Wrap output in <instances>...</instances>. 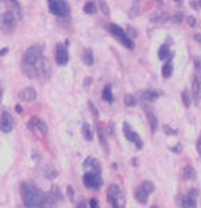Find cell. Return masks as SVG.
Segmentation results:
<instances>
[{"label": "cell", "mask_w": 201, "mask_h": 208, "mask_svg": "<svg viewBox=\"0 0 201 208\" xmlns=\"http://www.w3.org/2000/svg\"><path fill=\"white\" fill-rule=\"evenodd\" d=\"M20 193L26 207H45V194L31 182H22Z\"/></svg>", "instance_id": "obj_1"}, {"label": "cell", "mask_w": 201, "mask_h": 208, "mask_svg": "<svg viewBox=\"0 0 201 208\" xmlns=\"http://www.w3.org/2000/svg\"><path fill=\"white\" fill-rule=\"evenodd\" d=\"M106 28H108V31H109V32H111L121 44H123V46H126L127 49H134L135 44H134V42H132V39L124 32V29H121L118 25H115V23H108Z\"/></svg>", "instance_id": "obj_2"}, {"label": "cell", "mask_w": 201, "mask_h": 208, "mask_svg": "<svg viewBox=\"0 0 201 208\" xmlns=\"http://www.w3.org/2000/svg\"><path fill=\"white\" fill-rule=\"evenodd\" d=\"M48 6H49V11L54 15L66 17L69 14V6L65 0H48Z\"/></svg>", "instance_id": "obj_3"}, {"label": "cell", "mask_w": 201, "mask_h": 208, "mask_svg": "<svg viewBox=\"0 0 201 208\" xmlns=\"http://www.w3.org/2000/svg\"><path fill=\"white\" fill-rule=\"evenodd\" d=\"M41 52H43L41 47L37 46V44L28 47L26 52H25V55H23V61L31 63V64H39V61H40V58H41Z\"/></svg>", "instance_id": "obj_4"}, {"label": "cell", "mask_w": 201, "mask_h": 208, "mask_svg": "<svg viewBox=\"0 0 201 208\" xmlns=\"http://www.w3.org/2000/svg\"><path fill=\"white\" fill-rule=\"evenodd\" d=\"M83 184L88 187V188H100L101 187V184H103V181H101V177H100V174L98 173H84L83 174Z\"/></svg>", "instance_id": "obj_5"}, {"label": "cell", "mask_w": 201, "mask_h": 208, "mask_svg": "<svg viewBox=\"0 0 201 208\" xmlns=\"http://www.w3.org/2000/svg\"><path fill=\"white\" fill-rule=\"evenodd\" d=\"M123 132H124V136L130 141V142H134L135 144V147L140 150V149H143V142H141V138L130 128V125L127 124V123H124L123 124Z\"/></svg>", "instance_id": "obj_6"}, {"label": "cell", "mask_w": 201, "mask_h": 208, "mask_svg": "<svg viewBox=\"0 0 201 208\" xmlns=\"http://www.w3.org/2000/svg\"><path fill=\"white\" fill-rule=\"evenodd\" d=\"M68 60H69V55H68L66 46L62 44V43H58L55 46V61H57V64L58 66H65L68 63Z\"/></svg>", "instance_id": "obj_7"}, {"label": "cell", "mask_w": 201, "mask_h": 208, "mask_svg": "<svg viewBox=\"0 0 201 208\" xmlns=\"http://www.w3.org/2000/svg\"><path fill=\"white\" fill-rule=\"evenodd\" d=\"M108 199H109V202L112 204V207H123L118 201H121V191L120 188L117 187V185H111L109 188H108Z\"/></svg>", "instance_id": "obj_8"}, {"label": "cell", "mask_w": 201, "mask_h": 208, "mask_svg": "<svg viewBox=\"0 0 201 208\" xmlns=\"http://www.w3.org/2000/svg\"><path fill=\"white\" fill-rule=\"evenodd\" d=\"M12 128H14V120H12V116L8 112H3L2 116H0V130L5 132V133H9Z\"/></svg>", "instance_id": "obj_9"}, {"label": "cell", "mask_w": 201, "mask_h": 208, "mask_svg": "<svg viewBox=\"0 0 201 208\" xmlns=\"http://www.w3.org/2000/svg\"><path fill=\"white\" fill-rule=\"evenodd\" d=\"M22 71H23V74H25L28 78H37V77L40 75L39 66H37V64L26 63V61H22Z\"/></svg>", "instance_id": "obj_10"}, {"label": "cell", "mask_w": 201, "mask_h": 208, "mask_svg": "<svg viewBox=\"0 0 201 208\" xmlns=\"http://www.w3.org/2000/svg\"><path fill=\"white\" fill-rule=\"evenodd\" d=\"M192 96L195 103H200L201 100V74H197L192 81Z\"/></svg>", "instance_id": "obj_11"}, {"label": "cell", "mask_w": 201, "mask_h": 208, "mask_svg": "<svg viewBox=\"0 0 201 208\" xmlns=\"http://www.w3.org/2000/svg\"><path fill=\"white\" fill-rule=\"evenodd\" d=\"M28 127H29V130H39L41 135H46V133H48V127H46V124H45L41 120L36 118V116L29 120V123H28Z\"/></svg>", "instance_id": "obj_12"}, {"label": "cell", "mask_w": 201, "mask_h": 208, "mask_svg": "<svg viewBox=\"0 0 201 208\" xmlns=\"http://www.w3.org/2000/svg\"><path fill=\"white\" fill-rule=\"evenodd\" d=\"M19 96H20V100H23L26 103H31V101H34L37 98V92H36L34 87H25V89L20 90Z\"/></svg>", "instance_id": "obj_13"}, {"label": "cell", "mask_w": 201, "mask_h": 208, "mask_svg": "<svg viewBox=\"0 0 201 208\" xmlns=\"http://www.w3.org/2000/svg\"><path fill=\"white\" fill-rule=\"evenodd\" d=\"M148 196H149V193L140 185L138 188H135V191H134V198H135V201L138 202V204H146L148 202Z\"/></svg>", "instance_id": "obj_14"}, {"label": "cell", "mask_w": 201, "mask_h": 208, "mask_svg": "<svg viewBox=\"0 0 201 208\" xmlns=\"http://www.w3.org/2000/svg\"><path fill=\"white\" fill-rule=\"evenodd\" d=\"M37 66H39V72H40V75H43L45 78H48V77L51 75V66H49L48 58H43V57H41Z\"/></svg>", "instance_id": "obj_15"}, {"label": "cell", "mask_w": 201, "mask_h": 208, "mask_svg": "<svg viewBox=\"0 0 201 208\" xmlns=\"http://www.w3.org/2000/svg\"><path fill=\"white\" fill-rule=\"evenodd\" d=\"M146 118H148V123H149V125H151V132H152V133H155V130L158 128V121H157L155 113H154L152 110L146 109Z\"/></svg>", "instance_id": "obj_16"}, {"label": "cell", "mask_w": 201, "mask_h": 208, "mask_svg": "<svg viewBox=\"0 0 201 208\" xmlns=\"http://www.w3.org/2000/svg\"><path fill=\"white\" fill-rule=\"evenodd\" d=\"M3 25L8 29H12L15 26V17H14L12 12H5L3 14Z\"/></svg>", "instance_id": "obj_17"}, {"label": "cell", "mask_w": 201, "mask_h": 208, "mask_svg": "<svg viewBox=\"0 0 201 208\" xmlns=\"http://www.w3.org/2000/svg\"><path fill=\"white\" fill-rule=\"evenodd\" d=\"M57 201H60V199L55 196L54 191H49V193L45 194V205H46V207H54V205H57Z\"/></svg>", "instance_id": "obj_18"}, {"label": "cell", "mask_w": 201, "mask_h": 208, "mask_svg": "<svg viewBox=\"0 0 201 208\" xmlns=\"http://www.w3.org/2000/svg\"><path fill=\"white\" fill-rule=\"evenodd\" d=\"M81 60H83V63L86 66L94 64V54H92V51L91 49H84V52L81 54Z\"/></svg>", "instance_id": "obj_19"}, {"label": "cell", "mask_w": 201, "mask_h": 208, "mask_svg": "<svg viewBox=\"0 0 201 208\" xmlns=\"http://www.w3.org/2000/svg\"><path fill=\"white\" fill-rule=\"evenodd\" d=\"M158 96H160V93L155 92V90H143L141 92V98L146 100V101H155Z\"/></svg>", "instance_id": "obj_20"}, {"label": "cell", "mask_w": 201, "mask_h": 208, "mask_svg": "<svg viewBox=\"0 0 201 208\" xmlns=\"http://www.w3.org/2000/svg\"><path fill=\"white\" fill-rule=\"evenodd\" d=\"M195 168L192 165H186L184 167V170H183V177L186 179V181H189V179H195Z\"/></svg>", "instance_id": "obj_21"}, {"label": "cell", "mask_w": 201, "mask_h": 208, "mask_svg": "<svg viewBox=\"0 0 201 208\" xmlns=\"http://www.w3.org/2000/svg\"><path fill=\"white\" fill-rule=\"evenodd\" d=\"M172 71H173V66H172V63H170V61H167V63H164V64H163L161 75H163L164 78H169V77L172 75Z\"/></svg>", "instance_id": "obj_22"}, {"label": "cell", "mask_w": 201, "mask_h": 208, "mask_svg": "<svg viewBox=\"0 0 201 208\" xmlns=\"http://www.w3.org/2000/svg\"><path fill=\"white\" fill-rule=\"evenodd\" d=\"M97 133H98V138H100V144H101V147H103V149H105V152L108 153V142H106V139H105L103 127H101V125H97Z\"/></svg>", "instance_id": "obj_23"}, {"label": "cell", "mask_w": 201, "mask_h": 208, "mask_svg": "<svg viewBox=\"0 0 201 208\" xmlns=\"http://www.w3.org/2000/svg\"><path fill=\"white\" fill-rule=\"evenodd\" d=\"M103 100H105V101H108V103H112V101H114L112 90H111V86H109V84L103 89Z\"/></svg>", "instance_id": "obj_24"}, {"label": "cell", "mask_w": 201, "mask_h": 208, "mask_svg": "<svg viewBox=\"0 0 201 208\" xmlns=\"http://www.w3.org/2000/svg\"><path fill=\"white\" fill-rule=\"evenodd\" d=\"M181 205L186 208H194V207H197V201H195L194 196H187V198H184V201L181 202Z\"/></svg>", "instance_id": "obj_25"}, {"label": "cell", "mask_w": 201, "mask_h": 208, "mask_svg": "<svg viewBox=\"0 0 201 208\" xmlns=\"http://www.w3.org/2000/svg\"><path fill=\"white\" fill-rule=\"evenodd\" d=\"M81 133H83V136H84L86 141H92V130H91V127L88 124L81 125Z\"/></svg>", "instance_id": "obj_26"}, {"label": "cell", "mask_w": 201, "mask_h": 208, "mask_svg": "<svg viewBox=\"0 0 201 208\" xmlns=\"http://www.w3.org/2000/svg\"><path fill=\"white\" fill-rule=\"evenodd\" d=\"M45 174H46V177H48V179H55L58 173H57V170H55V168H52L51 165H46L45 167Z\"/></svg>", "instance_id": "obj_27"}, {"label": "cell", "mask_w": 201, "mask_h": 208, "mask_svg": "<svg viewBox=\"0 0 201 208\" xmlns=\"http://www.w3.org/2000/svg\"><path fill=\"white\" fill-rule=\"evenodd\" d=\"M181 100H183L184 107H190L192 100H190V96H189V90H183V92H181Z\"/></svg>", "instance_id": "obj_28"}, {"label": "cell", "mask_w": 201, "mask_h": 208, "mask_svg": "<svg viewBox=\"0 0 201 208\" xmlns=\"http://www.w3.org/2000/svg\"><path fill=\"white\" fill-rule=\"evenodd\" d=\"M141 187H143V188H144V190H146V191H148L149 194L155 191V185H154V184H152L151 181H143V184H141Z\"/></svg>", "instance_id": "obj_29"}, {"label": "cell", "mask_w": 201, "mask_h": 208, "mask_svg": "<svg viewBox=\"0 0 201 208\" xmlns=\"http://www.w3.org/2000/svg\"><path fill=\"white\" fill-rule=\"evenodd\" d=\"M167 55H169V46L167 44H163L160 47V51H158V57H160L161 60H166Z\"/></svg>", "instance_id": "obj_30"}, {"label": "cell", "mask_w": 201, "mask_h": 208, "mask_svg": "<svg viewBox=\"0 0 201 208\" xmlns=\"http://www.w3.org/2000/svg\"><path fill=\"white\" fill-rule=\"evenodd\" d=\"M84 12H86V14H95V12H97V6H95L92 2H88V3L84 5Z\"/></svg>", "instance_id": "obj_31"}, {"label": "cell", "mask_w": 201, "mask_h": 208, "mask_svg": "<svg viewBox=\"0 0 201 208\" xmlns=\"http://www.w3.org/2000/svg\"><path fill=\"white\" fill-rule=\"evenodd\" d=\"M137 104V101H135V98L132 96V95H124V106H127V107H134Z\"/></svg>", "instance_id": "obj_32"}, {"label": "cell", "mask_w": 201, "mask_h": 208, "mask_svg": "<svg viewBox=\"0 0 201 208\" xmlns=\"http://www.w3.org/2000/svg\"><path fill=\"white\" fill-rule=\"evenodd\" d=\"M166 20H169V15L167 14H157V15L152 17V22H158V23H163Z\"/></svg>", "instance_id": "obj_33"}, {"label": "cell", "mask_w": 201, "mask_h": 208, "mask_svg": "<svg viewBox=\"0 0 201 208\" xmlns=\"http://www.w3.org/2000/svg\"><path fill=\"white\" fill-rule=\"evenodd\" d=\"M91 165H92V171H94V173H98V174L101 173V167H100V162H98L97 159H94Z\"/></svg>", "instance_id": "obj_34"}, {"label": "cell", "mask_w": 201, "mask_h": 208, "mask_svg": "<svg viewBox=\"0 0 201 208\" xmlns=\"http://www.w3.org/2000/svg\"><path fill=\"white\" fill-rule=\"evenodd\" d=\"M129 15H130L132 18H135V17L138 15V5H132V8L129 9Z\"/></svg>", "instance_id": "obj_35"}, {"label": "cell", "mask_w": 201, "mask_h": 208, "mask_svg": "<svg viewBox=\"0 0 201 208\" xmlns=\"http://www.w3.org/2000/svg\"><path fill=\"white\" fill-rule=\"evenodd\" d=\"M98 5H100V9L103 11V14H105V15H109V8H108L106 2H103V0H101V2H100Z\"/></svg>", "instance_id": "obj_36"}, {"label": "cell", "mask_w": 201, "mask_h": 208, "mask_svg": "<svg viewBox=\"0 0 201 208\" xmlns=\"http://www.w3.org/2000/svg\"><path fill=\"white\" fill-rule=\"evenodd\" d=\"M183 17H184V15H183V14H181V12H180V14H175V15H173V18H172V20H173V22H175V23H181V22H183Z\"/></svg>", "instance_id": "obj_37"}, {"label": "cell", "mask_w": 201, "mask_h": 208, "mask_svg": "<svg viewBox=\"0 0 201 208\" xmlns=\"http://www.w3.org/2000/svg\"><path fill=\"white\" fill-rule=\"evenodd\" d=\"M89 109H91V112H92V115H94V116H98V110H97V107H95L91 101H89Z\"/></svg>", "instance_id": "obj_38"}, {"label": "cell", "mask_w": 201, "mask_h": 208, "mask_svg": "<svg viewBox=\"0 0 201 208\" xmlns=\"http://www.w3.org/2000/svg\"><path fill=\"white\" fill-rule=\"evenodd\" d=\"M164 133H166V135H175L177 132H175V130H172L169 125H164Z\"/></svg>", "instance_id": "obj_39"}, {"label": "cell", "mask_w": 201, "mask_h": 208, "mask_svg": "<svg viewBox=\"0 0 201 208\" xmlns=\"http://www.w3.org/2000/svg\"><path fill=\"white\" fill-rule=\"evenodd\" d=\"M197 152H198V156L201 158V135L198 136V139H197Z\"/></svg>", "instance_id": "obj_40"}, {"label": "cell", "mask_w": 201, "mask_h": 208, "mask_svg": "<svg viewBox=\"0 0 201 208\" xmlns=\"http://www.w3.org/2000/svg\"><path fill=\"white\" fill-rule=\"evenodd\" d=\"M52 191L55 193V196L58 198V199H62L63 196H62V193H60V190H58V187H52Z\"/></svg>", "instance_id": "obj_41"}, {"label": "cell", "mask_w": 201, "mask_h": 208, "mask_svg": "<svg viewBox=\"0 0 201 208\" xmlns=\"http://www.w3.org/2000/svg\"><path fill=\"white\" fill-rule=\"evenodd\" d=\"M92 161H94V158H88L84 162H83V167L84 168H88V167H91V164H92Z\"/></svg>", "instance_id": "obj_42"}, {"label": "cell", "mask_w": 201, "mask_h": 208, "mask_svg": "<svg viewBox=\"0 0 201 208\" xmlns=\"http://www.w3.org/2000/svg\"><path fill=\"white\" fill-rule=\"evenodd\" d=\"M187 23H189V26H195L197 25V20L194 17H187Z\"/></svg>", "instance_id": "obj_43"}, {"label": "cell", "mask_w": 201, "mask_h": 208, "mask_svg": "<svg viewBox=\"0 0 201 208\" xmlns=\"http://www.w3.org/2000/svg\"><path fill=\"white\" fill-rule=\"evenodd\" d=\"M190 6H192L195 11H198V9H200V5H198V2H194V0H192V2H190Z\"/></svg>", "instance_id": "obj_44"}, {"label": "cell", "mask_w": 201, "mask_h": 208, "mask_svg": "<svg viewBox=\"0 0 201 208\" xmlns=\"http://www.w3.org/2000/svg\"><path fill=\"white\" fill-rule=\"evenodd\" d=\"M66 191H68V196L72 199V198H74V190H72V187H68V190H66Z\"/></svg>", "instance_id": "obj_45"}, {"label": "cell", "mask_w": 201, "mask_h": 208, "mask_svg": "<svg viewBox=\"0 0 201 208\" xmlns=\"http://www.w3.org/2000/svg\"><path fill=\"white\" fill-rule=\"evenodd\" d=\"M189 196H194V198H197V196H198V190H190Z\"/></svg>", "instance_id": "obj_46"}, {"label": "cell", "mask_w": 201, "mask_h": 208, "mask_svg": "<svg viewBox=\"0 0 201 208\" xmlns=\"http://www.w3.org/2000/svg\"><path fill=\"white\" fill-rule=\"evenodd\" d=\"M173 152L175 153H181V145H175L173 147Z\"/></svg>", "instance_id": "obj_47"}, {"label": "cell", "mask_w": 201, "mask_h": 208, "mask_svg": "<svg viewBox=\"0 0 201 208\" xmlns=\"http://www.w3.org/2000/svg\"><path fill=\"white\" fill-rule=\"evenodd\" d=\"M89 205H91V207H98V202H97V199H92Z\"/></svg>", "instance_id": "obj_48"}, {"label": "cell", "mask_w": 201, "mask_h": 208, "mask_svg": "<svg viewBox=\"0 0 201 208\" xmlns=\"http://www.w3.org/2000/svg\"><path fill=\"white\" fill-rule=\"evenodd\" d=\"M194 39H195V40L201 44V34H195V37H194Z\"/></svg>", "instance_id": "obj_49"}, {"label": "cell", "mask_w": 201, "mask_h": 208, "mask_svg": "<svg viewBox=\"0 0 201 208\" xmlns=\"http://www.w3.org/2000/svg\"><path fill=\"white\" fill-rule=\"evenodd\" d=\"M15 110H17V112H19V113H20V112H22V110H23V109H22V106H15Z\"/></svg>", "instance_id": "obj_50"}, {"label": "cell", "mask_w": 201, "mask_h": 208, "mask_svg": "<svg viewBox=\"0 0 201 208\" xmlns=\"http://www.w3.org/2000/svg\"><path fill=\"white\" fill-rule=\"evenodd\" d=\"M6 52H8V49H6V47H5V49H2V51H0V55H5V54H6Z\"/></svg>", "instance_id": "obj_51"}, {"label": "cell", "mask_w": 201, "mask_h": 208, "mask_svg": "<svg viewBox=\"0 0 201 208\" xmlns=\"http://www.w3.org/2000/svg\"><path fill=\"white\" fill-rule=\"evenodd\" d=\"M2 95H3V90H2V87H0V100H2Z\"/></svg>", "instance_id": "obj_52"}, {"label": "cell", "mask_w": 201, "mask_h": 208, "mask_svg": "<svg viewBox=\"0 0 201 208\" xmlns=\"http://www.w3.org/2000/svg\"><path fill=\"white\" fill-rule=\"evenodd\" d=\"M173 2H177V3H178V2H180V3H181V2H183V0H173Z\"/></svg>", "instance_id": "obj_53"}, {"label": "cell", "mask_w": 201, "mask_h": 208, "mask_svg": "<svg viewBox=\"0 0 201 208\" xmlns=\"http://www.w3.org/2000/svg\"><path fill=\"white\" fill-rule=\"evenodd\" d=\"M198 5H200V8H201V0H198Z\"/></svg>", "instance_id": "obj_54"}]
</instances>
